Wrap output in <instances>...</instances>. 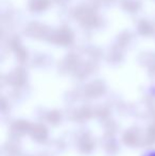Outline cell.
<instances>
[{"label": "cell", "instance_id": "cell-1", "mask_svg": "<svg viewBox=\"0 0 155 156\" xmlns=\"http://www.w3.org/2000/svg\"><path fill=\"white\" fill-rule=\"evenodd\" d=\"M149 156H155V153H151V154H150Z\"/></svg>", "mask_w": 155, "mask_h": 156}]
</instances>
